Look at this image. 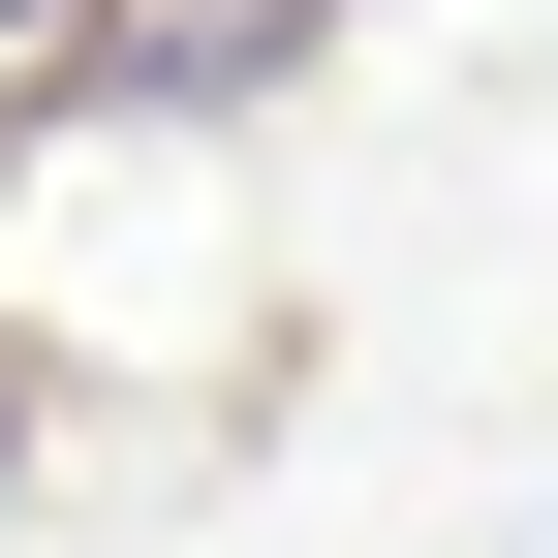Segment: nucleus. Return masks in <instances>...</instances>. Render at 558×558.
Here are the masks:
<instances>
[{"label":"nucleus","mask_w":558,"mask_h":558,"mask_svg":"<svg viewBox=\"0 0 558 558\" xmlns=\"http://www.w3.org/2000/svg\"><path fill=\"white\" fill-rule=\"evenodd\" d=\"M311 32H341V0H62L32 94H0V156H94V124H248Z\"/></svg>","instance_id":"f257e3e1"},{"label":"nucleus","mask_w":558,"mask_h":558,"mask_svg":"<svg viewBox=\"0 0 558 558\" xmlns=\"http://www.w3.org/2000/svg\"><path fill=\"white\" fill-rule=\"evenodd\" d=\"M32 435H62V403H32V341H0V497H32Z\"/></svg>","instance_id":"f03ea898"}]
</instances>
